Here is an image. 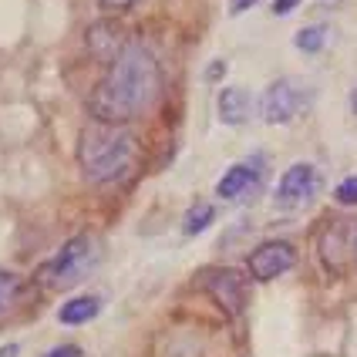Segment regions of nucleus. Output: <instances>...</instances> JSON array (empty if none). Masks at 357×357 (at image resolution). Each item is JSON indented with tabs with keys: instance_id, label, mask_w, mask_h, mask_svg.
<instances>
[{
	"instance_id": "a211bd4d",
	"label": "nucleus",
	"mask_w": 357,
	"mask_h": 357,
	"mask_svg": "<svg viewBox=\"0 0 357 357\" xmlns=\"http://www.w3.org/2000/svg\"><path fill=\"white\" fill-rule=\"evenodd\" d=\"M297 3H300V0H273V14H277V17H283V14H290Z\"/></svg>"
},
{
	"instance_id": "7ed1b4c3",
	"label": "nucleus",
	"mask_w": 357,
	"mask_h": 357,
	"mask_svg": "<svg viewBox=\"0 0 357 357\" xmlns=\"http://www.w3.org/2000/svg\"><path fill=\"white\" fill-rule=\"evenodd\" d=\"M95 259H98L95 239L88 236V233H81V236L68 239L58 253L40 266L38 283H44V287H68V283H75V280L88 277L91 266H95Z\"/></svg>"
},
{
	"instance_id": "aec40b11",
	"label": "nucleus",
	"mask_w": 357,
	"mask_h": 357,
	"mask_svg": "<svg viewBox=\"0 0 357 357\" xmlns=\"http://www.w3.org/2000/svg\"><path fill=\"white\" fill-rule=\"evenodd\" d=\"M0 357H17V344H7V347L0 351Z\"/></svg>"
},
{
	"instance_id": "dca6fc26",
	"label": "nucleus",
	"mask_w": 357,
	"mask_h": 357,
	"mask_svg": "<svg viewBox=\"0 0 357 357\" xmlns=\"http://www.w3.org/2000/svg\"><path fill=\"white\" fill-rule=\"evenodd\" d=\"M44 357H81V347H75V344H61V347H51Z\"/></svg>"
},
{
	"instance_id": "6ab92c4d",
	"label": "nucleus",
	"mask_w": 357,
	"mask_h": 357,
	"mask_svg": "<svg viewBox=\"0 0 357 357\" xmlns=\"http://www.w3.org/2000/svg\"><path fill=\"white\" fill-rule=\"evenodd\" d=\"M257 0H229V14H243V10H250Z\"/></svg>"
},
{
	"instance_id": "20e7f679",
	"label": "nucleus",
	"mask_w": 357,
	"mask_h": 357,
	"mask_svg": "<svg viewBox=\"0 0 357 357\" xmlns=\"http://www.w3.org/2000/svg\"><path fill=\"white\" fill-rule=\"evenodd\" d=\"M307 101H310L307 88H300L297 81L290 78H277L259 98V115L266 125H287L307 108Z\"/></svg>"
},
{
	"instance_id": "412c9836",
	"label": "nucleus",
	"mask_w": 357,
	"mask_h": 357,
	"mask_svg": "<svg viewBox=\"0 0 357 357\" xmlns=\"http://www.w3.org/2000/svg\"><path fill=\"white\" fill-rule=\"evenodd\" d=\"M351 108H354V115H357V88H354V95H351Z\"/></svg>"
},
{
	"instance_id": "0eeeda50",
	"label": "nucleus",
	"mask_w": 357,
	"mask_h": 357,
	"mask_svg": "<svg viewBox=\"0 0 357 357\" xmlns=\"http://www.w3.org/2000/svg\"><path fill=\"white\" fill-rule=\"evenodd\" d=\"M320 189V172L310 165V162H297V165H290L277 182V206L283 209H297V206H307L310 199L317 196Z\"/></svg>"
},
{
	"instance_id": "f03ea898",
	"label": "nucleus",
	"mask_w": 357,
	"mask_h": 357,
	"mask_svg": "<svg viewBox=\"0 0 357 357\" xmlns=\"http://www.w3.org/2000/svg\"><path fill=\"white\" fill-rule=\"evenodd\" d=\"M78 162L88 182L95 185L119 182L135 162V135L125 125L91 121L78 139Z\"/></svg>"
},
{
	"instance_id": "2eb2a0df",
	"label": "nucleus",
	"mask_w": 357,
	"mask_h": 357,
	"mask_svg": "<svg viewBox=\"0 0 357 357\" xmlns=\"http://www.w3.org/2000/svg\"><path fill=\"white\" fill-rule=\"evenodd\" d=\"M334 199H337L340 206H357V176L344 178L337 189H334Z\"/></svg>"
},
{
	"instance_id": "ddd939ff",
	"label": "nucleus",
	"mask_w": 357,
	"mask_h": 357,
	"mask_svg": "<svg viewBox=\"0 0 357 357\" xmlns=\"http://www.w3.org/2000/svg\"><path fill=\"white\" fill-rule=\"evenodd\" d=\"M324 40H327V27H324V24H310V27H300L297 34H294V44H297L303 54H317L320 47H324Z\"/></svg>"
},
{
	"instance_id": "9b49d317",
	"label": "nucleus",
	"mask_w": 357,
	"mask_h": 357,
	"mask_svg": "<svg viewBox=\"0 0 357 357\" xmlns=\"http://www.w3.org/2000/svg\"><path fill=\"white\" fill-rule=\"evenodd\" d=\"M88 47H91L98 58H108V64H112V61L121 54L125 40H121V34L108 20H101V24H91V31H88Z\"/></svg>"
},
{
	"instance_id": "9d476101",
	"label": "nucleus",
	"mask_w": 357,
	"mask_h": 357,
	"mask_svg": "<svg viewBox=\"0 0 357 357\" xmlns=\"http://www.w3.org/2000/svg\"><path fill=\"white\" fill-rule=\"evenodd\" d=\"M101 314V300L98 297H88V294H78V297L64 300L58 310V320L64 327H81L88 320H95Z\"/></svg>"
},
{
	"instance_id": "f8f14e48",
	"label": "nucleus",
	"mask_w": 357,
	"mask_h": 357,
	"mask_svg": "<svg viewBox=\"0 0 357 357\" xmlns=\"http://www.w3.org/2000/svg\"><path fill=\"white\" fill-rule=\"evenodd\" d=\"M20 297H24V280L10 270H0V317L17 307Z\"/></svg>"
},
{
	"instance_id": "39448f33",
	"label": "nucleus",
	"mask_w": 357,
	"mask_h": 357,
	"mask_svg": "<svg viewBox=\"0 0 357 357\" xmlns=\"http://www.w3.org/2000/svg\"><path fill=\"white\" fill-rule=\"evenodd\" d=\"M266 155H250V159L236 162V165H229L222 178H219L216 192L222 199H229V202H246V199H253L263 189V182H266Z\"/></svg>"
},
{
	"instance_id": "f3484780",
	"label": "nucleus",
	"mask_w": 357,
	"mask_h": 357,
	"mask_svg": "<svg viewBox=\"0 0 357 357\" xmlns=\"http://www.w3.org/2000/svg\"><path fill=\"white\" fill-rule=\"evenodd\" d=\"M135 3H142V0H98V7H105V10H128Z\"/></svg>"
},
{
	"instance_id": "1a4fd4ad",
	"label": "nucleus",
	"mask_w": 357,
	"mask_h": 357,
	"mask_svg": "<svg viewBox=\"0 0 357 357\" xmlns=\"http://www.w3.org/2000/svg\"><path fill=\"white\" fill-rule=\"evenodd\" d=\"M216 112L222 125H243L253 115V95L246 88H226L216 101Z\"/></svg>"
},
{
	"instance_id": "4468645a",
	"label": "nucleus",
	"mask_w": 357,
	"mask_h": 357,
	"mask_svg": "<svg viewBox=\"0 0 357 357\" xmlns=\"http://www.w3.org/2000/svg\"><path fill=\"white\" fill-rule=\"evenodd\" d=\"M213 219H216V209H213V206H192V209L185 213V219H182V233H185V236H199Z\"/></svg>"
},
{
	"instance_id": "423d86ee",
	"label": "nucleus",
	"mask_w": 357,
	"mask_h": 357,
	"mask_svg": "<svg viewBox=\"0 0 357 357\" xmlns=\"http://www.w3.org/2000/svg\"><path fill=\"white\" fill-rule=\"evenodd\" d=\"M246 266H250L253 280L266 283V280H277L297 266V250L287 239H270V243H259L257 250L246 257Z\"/></svg>"
},
{
	"instance_id": "6e6552de",
	"label": "nucleus",
	"mask_w": 357,
	"mask_h": 357,
	"mask_svg": "<svg viewBox=\"0 0 357 357\" xmlns=\"http://www.w3.org/2000/svg\"><path fill=\"white\" fill-rule=\"evenodd\" d=\"M206 290H209V297L216 300L229 317H239V314H243L246 294H250L246 280L239 277V273H233V270H213V273L206 277Z\"/></svg>"
},
{
	"instance_id": "f257e3e1",
	"label": "nucleus",
	"mask_w": 357,
	"mask_h": 357,
	"mask_svg": "<svg viewBox=\"0 0 357 357\" xmlns=\"http://www.w3.org/2000/svg\"><path fill=\"white\" fill-rule=\"evenodd\" d=\"M162 88L159 61L142 44H125L121 54L105 71V78L88 95V115L105 125H128L142 119Z\"/></svg>"
},
{
	"instance_id": "4be33fe9",
	"label": "nucleus",
	"mask_w": 357,
	"mask_h": 357,
	"mask_svg": "<svg viewBox=\"0 0 357 357\" xmlns=\"http://www.w3.org/2000/svg\"><path fill=\"white\" fill-rule=\"evenodd\" d=\"M354 263H357V229H354Z\"/></svg>"
}]
</instances>
